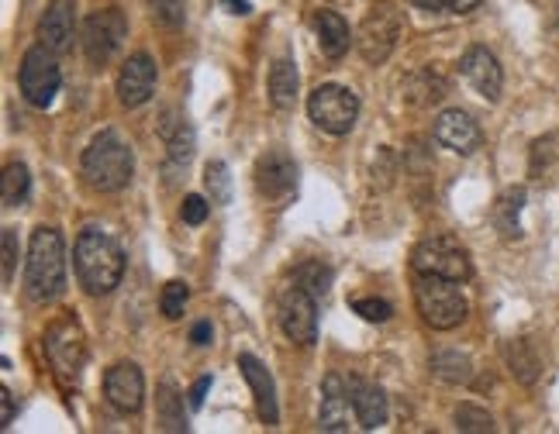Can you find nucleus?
Instances as JSON below:
<instances>
[{
    "mask_svg": "<svg viewBox=\"0 0 559 434\" xmlns=\"http://www.w3.org/2000/svg\"><path fill=\"white\" fill-rule=\"evenodd\" d=\"M156 91V62L145 52H135L124 59V67L118 73V100L124 107H142Z\"/></svg>",
    "mask_w": 559,
    "mask_h": 434,
    "instance_id": "nucleus-15",
    "label": "nucleus"
},
{
    "mask_svg": "<svg viewBox=\"0 0 559 434\" xmlns=\"http://www.w3.org/2000/svg\"><path fill=\"white\" fill-rule=\"evenodd\" d=\"M156 410H159V427L163 431H187V414H183V397L177 394L174 379H163L156 389Z\"/></svg>",
    "mask_w": 559,
    "mask_h": 434,
    "instance_id": "nucleus-25",
    "label": "nucleus"
},
{
    "mask_svg": "<svg viewBox=\"0 0 559 434\" xmlns=\"http://www.w3.org/2000/svg\"><path fill=\"white\" fill-rule=\"evenodd\" d=\"M187 297H190V290H187V284H180V279H174V284H166V287H163V297H159L163 314H166L169 321H177V317L183 314V308H187Z\"/></svg>",
    "mask_w": 559,
    "mask_h": 434,
    "instance_id": "nucleus-31",
    "label": "nucleus"
},
{
    "mask_svg": "<svg viewBox=\"0 0 559 434\" xmlns=\"http://www.w3.org/2000/svg\"><path fill=\"white\" fill-rule=\"evenodd\" d=\"M41 46L52 52H67L76 38V0H49L46 17L38 25Z\"/></svg>",
    "mask_w": 559,
    "mask_h": 434,
    "instance_id": "nucleus-16",
    "label": "nucleus"
},
{
    "mask_svg": "<svg viewBox=\"0 0 559 434\" xmlns=\"http://www.w3.org/2000/svg\"><path fill=\"white\" fill-rule=\"evenodd\" d=\"M104 397L121 414H135L145 400V379L135 362H118L104 373Z\"/></svg>",
    "mask_w": 559,
    "mask_h": 434,
    "instance_id": "nucleus-13",
    "label": "nucleus"
},
{
    "mask_svg": "<svg viewBox=\"0 0 559 434\" xmlns=\"http://www.w3.org/2000/svg\"><path fill=\"white\" fill-rule=\"evenodd\" d=\"M349 389L342 376L329 373L321 383V407H318V427L321 431H349Z\"/></svg>",
    "mask_w": 559,
    "mask_h": 434,
    "instance_id": "nucleus-20",
    "label": "nucleus"
},
{
    "mask_svg": "<svg viewBox=\"0 0 559 434\" xmlns=\"http://www.w3.org/2000/svg\"><path fill=\"white\" fill-rule=\"evenodd\" d=\"M204 186L211 193V204H228L231 201V177L225 162H207L204 169Z\"/></svg>",
    "mask_w": 559,
    "mask_h": 434,
    "instance_id": "nucleus-30",
    "label": "nucleus"
},
{
    "mask_svg": "<svg viewBox=\"0 0 559 434\" xmlns=\"http://www.w3.org/2000/svg\"><path fill=\"white\" fill-rule=\"evenodd\" d=\"M183 221L187 225H204V217H207V201L198 197V193H190V197H183Z\"/></svg>",
    "mask_w": 559,
    "mask_h": 434,
    "instance_id": "nucleus-36",
    "label": "nucleus"
},
{
    "mask_svg": "<svg viewBox=\"0 0 559 434\" xmlns=\"http://www.w3.org/2000/svg\"><path fill=\"white\" fill-rule=\"evenodd\" d=\"M231 8H235V14H249V4H246V0H231Z\"/></svg>",
    "mask_w": 559,
    "mask_h": 434,
    "instance_id": "nucleus-42",
    "label": "nucleus"
},
{
    "mask_svg": "<svg viewBox=\"0 0 559 434\" xmlns=\"http://www.w3.org/2000/svg\"><path fill=\"white\" fill-rule=\"evenodd\" d=\"M156 132L166 142L169 162L174 166H187L193 159V145H198V138H193V128L180 111H163V118L156 121Z\"/></svg>",
    "mask_w": 559,
    "mask_h": 434,
    "instance_id": "nucleus-21",
    "label": "nucleus"
},
{
    "mask_svg": "<svg viewBox=\"0 0 559 434\" xmlns=\"http://www.w3.org/2000/svg\"><path fill=\"white\" fill-rule=\"evenodd\" d=\"M415 4L425 11H442V8H449V0H415Z\"/></svg>",
    "mask_w": 559,
    "mask_h": 434,
    "instance_id": "nucleus-41",
    "label": "nucleus"
},
{
    "mask_svg": "<svg viewBox=\"0 0 559 434\" xmlns=\"http://www.w3.org/2000/svg\"><path fill=\"white\" fill-rule=\"evenodd\" d=\"M207 389H211V376H201L198 383H193V389H190V407H193V410H201V407H204Z\"/></svg>",
    "mask_w": 559,
    "mask_h": 434,
    "instance_id": "nucleus-38",
    "label": "nucleus"
},
{
    "mask_svg": "<svg viewBox=\"0 0 559 434\" xmlns=\"http://www.w3.org/2000/svg\"><path fill=\"white\" fill-rule=\"evenodd\" d=\"M436 142L453 148L456 156H469V152H477L484 135H480V124L473 121L466 111H442L436 118Z\"/></svg>",
    "mask_w": 559,
    "mask_h": 434,
    "instance_id": "nucleus-17",
    "label": "nucleus"
},
{
    "mask_svg": "<svg viewBox=\"0 0 559 434\" xmlns=\"http://www.w3.org/2000/svg\"><path fill=\"white\" fill-rule=\"evenodd\" d=\"M504 359H508V365H511V373L519 376L522 383H535V379H539L543 362H539V355L532 352V345H528L525 338L508 341V345H504Z\"/></svg>",
    "mask_w": 559,
    "mask_h": 434,
    "instance_id": "nucleus-26",
    "label": "nucleus"
},
{
    "mask_svg": "<svg viewBox=\"0 0 559 434\" xmlns=\"http://www.w3.org/2000/svg\"><path fill=\"white\" fill-rule=\"evenodd\" d=\"M297 67L294 59H276L270 67V100L280 111H290L297 100Z\"/></svg>",
    "mask_w": 559,
    "mask_h": 434,
    "instance_id": "nucleus-23",
    "label": "nucleus"
},
{
    "mask_svg": "<svg viewBox=\"0 0 559 434\" xmlns=\"http://www.w3.org/2000/svg\"><path fill=\"white\" fill-rule=\"evenodd\" d=\"M211 338H214L211 321H198V324L190 328V341H193V345H211Z\"/></svg>",
    "mask_w": 559,
    "mask_h": 434,
    "instance_id": "nucleus-39",
    "label": "nucleus"
},
{
    "mask_svg": "<svg viewBox=\"0 0 559 434\" xmlns=\"http://www.w3.org/2000/svg\"><path fill=\"white\" fill-rule=\"evenodd\" d=\"M415 303L425 324H432L436 331H453L466 321V297L460 293L456 279L415 273Z\"/></svg>",
    "mask_w": 559,
    "mask_h": 434,
    "instance_id": "nucleus-4",
    "label": "nucleus"
},
{
    "mask_svg": "<svg viewBox=\"0 0 559 434\" xmlns=\"http://www.w3.org/2000/svg\"><path fill=\"white\" fill-rule=\"evenodd\" d=\"M412 266L415 273L445 276V279H456V284H466L473 273L466 249H460V242H453V238H445V234L425 238L412 255Z\"/></svg>",
    "mask_w": 559,
    "mask_h": 434,
    "instance_id": "nucleus-10",
    "label": "nucleus"
},
{
    "mask_svg": "<svg viewBox=\"0 0 559 434\" xmlns=\"http://www.w3.org/2000/svg\"><path fill=\"white\" fill-rule=\"evenodd\" d=\"M25 287L35 303H52L67 290V245L56 228H35L25 258Z\"/></svg>",
    "mask_w": 559,
    "mask_h": 434,
    "instance_id": "nucleus-2",
    "label": "nucleus"
},
{
    "mask_svg": "<svg viewBox=\"0 0 559 434\" xmlns=\"http://www.w3.org/2000/svg\"><path fill=\"white\" fill-rule=\"evenodd\" d=\"M294 284L300 290H308L311 297H325L332 290V269L325 263H318V258H308V263H300L297 273H294Z\"/></svg>",
    "mask_w": 559,
    "mask_h": 434,
    "instance_id": "nucleus-28",
    "label": "nucleus"
},
{
    "mask_svg": "<svg viewBox=\"0 0 559 434\" xmlns=\"http://www.w3.org/2000/svg\"><path fill=\"white\" fill-rule=\"evenodd\" d=\"M460 73L466 76V83L477 91L484 100H501V86H504V73L498 67V59H493L490 49L484 46H473L463 52L460 59Z\"/></svg>",
    "mask_w": 559,
    "mask_h": 434,
    "instance_id": "nucleus-14",
    "label": "nucleus"
},
{
    "mask_svg": "<svg viewBox=\"0 0 559 434\" xmlns=\"http://www.w3.org/2000/svg\"><path fill=\"white\" fill-rule=\"evenodd\" d=\"M308 118L329 135H349L359 118V97L349 86L325 83L308 97Z\"/></svg>",
    "mask_w": 559,
    "mask_h": 434,
    "instance_id": "nucleus-6",
    "label": "nucleus"
},
{
    "mask_svg": "<svg viewBox=\"0 0 559 434\" xmlns=\"http://www.w3.org/2000/svg\"><path fill=\"white\" fill-rule=\"evenodd\" d=\"M153 11H156V17L163 21L166 28H180L183 17H187L183 0H153Z\"/></svg>",
    "mask_w": 559,
    "mask_h": 434,
    "instance_id": "nucleus-34",
    "label": "nucleus"
},
{
    "mask_svg": "<svg viewBox=\"0 0 559 434\" xmlns=\"http://www.w3.org/2000/svg\"><path fill=\"white\" fill-rule=\"evenodd\" d=\"M128 38V17L118 8H104L94 11L87 21H83V56H87L91 67H107L115 59V52L121 49V41Z\"/></svg>",
    "mask_w": 559,
    "mask_h": 434,
    "instance_id": "nucleus-7",
    "label": "nucleus"
},
{
    "mask_svg": "<svg viewBox=\"0 0 559 434\" xmlns=\"http://www.w3.org/2000/svg\"><path fill=\"white\" fill-rule=\"evenodd\" d=\"M11 421H14V394L4 386L0 389V427H11Z\"/></svg>",
    "mask_w": 559,
    "mask_h": 434,
    "instance_id": "nucleus-37",
    "label": "nucleus"
},
{
    "mask_svg": "<svg viewBox=\"0 0 559 434\" xmlns=\"http://www.w3.org/2000/svg\"><path fill=\"white\" fill-rule=\"evenodd\" d=\"M314 32H318V46L321 52H325L329 59H342L349 52V25H346V17L335 14V11H318L314 14Z\"/></svg>",
    "mask_w": 559,
    "mask_h": 434,
    "instance_id": "nucleus-22",
    "label": "nucleus"
},
{
    "mask_svg": "<svg viewBox=\"0 0 559 434\" xmlns=\"http://www.w3.org/2000/svg\"><path fill=\"white\" fill-rule=\"evenodd\" d=\"M59 83H62V73H59L56 52L46 46L28 49L17 70V86H21V94H25V100L32 107H49L59 94Z\"/></svg>",
    "mask_w": 559,
    "mask_h": 434,
    "instance_id": "nucleus-8",
    "label": "nucleus"
},
{
    "mask_svg": "<svg viewBox=\"0 0 559 434\" xmlns=\"http://www.w3.org/2000/svg\"><path fill=\"white\" fill-rule=\"evenodd\" d=\"M318 297L300 290L297 284L280 297V328L294 345H314L318 341Z\"/></svg>",
    "mask_w": 559,
    "mask_h": 434,
    "instance_id": "nucleus-12",
    "label": "nucleus"
},
{
    "mask_svg": "<svg viewBox=\"0 0 559 434\" xmlns=\"http://www.w3.org/2000/svg\"><path fill=\"white\" fill-rule=\"evenodd\" d=\"M353 311L362 317V321H373V324H383V321H391L394 308L386 300H377V297H356L353 300Z\"/></svg>",
    "mask_w": 559,
    "mask_h": 434,
    "instance_id": "nucleus-33",
    "label": "nucleus"
},
{
    "mask_svg": "<svg viewBox=\"0 0 559 434\" xmlns=\"http://www.w3.org/2000/svg\"><path fill=\"white\" fill-rule=\"evenodd\" d=\"M73 266H76L80 287L91 297H104L121 284L124 252L111 234L87 228V231H80L76 245H73Z\"/></svg>",
    "mask_w": 559,
    "mask_h": 434,
    "instance_id": "nucleus-1",
    "label": "nucleus"
},
{
    "mask_svg": "<svg viewBox=\"0 0 559 434\" xmlns=\"http://www.w3.org/2000/svg\"><path fill=\"white\" fill-rule=\"evenodd\" d=\"M432 373L445 383H466L469 379V359L463 352H453V349H445V352H436L432 355Z\"/></svg>",
    "mask_w": 559,
    "mask_h": 434,
    "instance_id": "nucleus-29",
    "label": "nucleus"
},
{
    "mask_svg": "<svg viewBox=\"0 0 559 434\" xmlns=\"http://www.w3.org/2000/svg\"><path fill=\"white\" fill-rule=\"evenodd\" d=\"M401 28H404L401 11L391 4V0H380V4H373L367 11V17H362V25L356 32L359 56L367 59L370 67H380V62H386V59H391V52L397 49Z\"/></svg>",
    "mask_w": 559,
    "mask_h": 434,
    "instance_id": "nucleus-5",
    "label": "nucleus"
},
{
    "mask_svg": "<svg viewBox=\"0 0 559 434\" xmlns=\"http://www.w3.org/2000/svg\"><path fill=\"white\" fill-rule=\"evenodd\" d=\"M28 193H32L28 166L11 162L4 169V177H0V201H4V207H21V204L28 201Z\"/></svg>",
    "mask_w": 559,
    "mask_h": 434,
    "instance_id": "nucleus-27",
    "label": "nucleus"
},
{
    "mask_svg": "<svg viewBox=\"0 0 559 434\" xmlns=\"http://www.w3.org/2000/svg\"><path fill=\"white\" fill-rule=\"evenodd\" d=\"M255 190L263 193L270 204H287L297 193V162L287 156L284 148H270L255 159Z\"/></svg>",
    "mask_w": 559,
    "mask_h": 434,
    "instance_id": "nucleus-11",
    "label": "nucleus"
},
{
    "mask_svg": "<svg viewBox=\"0 0 559 434\" xmlns=\"http://www.w3.org/2000/svg\"><path fill=\"white\" fill-rule=\"evenodd\" d=\"M477 8H480V0H449V11H456V14H469Z\"/></svg>",
    "mask_w": 559,
    "mask_h": 434,
    "instance_id": "nucleus-40",
    "label": "nucleus"
},
{
    "mask_svg": "<svg viewBox=\"0 0 559 434\" xmlns=\"http://www.w3.org/2000/svg\"><path fill=\"white\" fill-rule=\"evenodd\" d=\"M456 427L460 431H493V418L487 414V410L473 407V403H460L456 407Z\"/></svg>",
    "mask_w": 559,
    "mask_h": 434,
    "instance_id": "nucleus-32",
    "label": "nucleus"
},
{
    "mask_svg": "<svg viewBox=\"0 0 559 434\" xmlns=\"http://www.w3.org/2000/svg\"><path fill=\"white\" fill-rule=\"evenodd\" d=\"M239 369H242V376L252 389V397H255V410H260V421L266 427H276L280 424V403H276V386H273V376L266 373V365L255 359V355H239Z\"/></svg>",
    "mask_w": 559,
    "mask_h": 434,
    "instance_id": "nucleus-19",
    "label": "nucleus"
},
{
    "mask_svg": "<svg viewBox=\"0 0 559 434\" xmlns=\"http://www.w3.org/2000/svg\"><path fill=\"white\" fill-rule=\"evenodd\" d=\"M346 389H349L353 414H356L362 431H377V427L386 424V418H391V407H386V394L377 383H370V379H349Z\"/></svg>",
    "mask_w": 559,
    "mask_h": 434,
    "instance_id": "nucleus-18",
    "label": "nucleus"
},
{
    "mask_svg": "<svg viewBox=\"0 0 559 434\" xmlns=\"http://www.w3.org/2000/svg\"><path fill=\"white\" fill-rule=\"evenodd\" d=\"M46 355L62 383H76V376L83 373V362H87V341H83V331L73 317L56 321L46 331Z\"/></svg>",
    "mask_w": 559,
    "mask_h": 434,
    "instance_id": "nucleus-9",
    "label": "nucleus"
},
{
    "mask_svg": "<svg viewBox=\"0 0 559 434\" xmlns=\"http://www.w3.org/2000/svg\"><path fill=\"white\" fill-rule=\"evenodd\" d=\"M522 207H525V190L511 186L501 193V201L493 204V225L504 238H522Z\"/></svg>",
    "mask_w": 559,
    "mask_h": 434,
    "instance_id": "nucleus-24",
    "label": "nucleus"
},
{
    "mask_svg": "<svg viewBox=\"0 0 559 434\" xmlns=\"http://www.w3.org/2000/svg\"><path fill=\"white\" fill-rule=\"evenodd\" d=\"M83 180H87L94 190L100 193H115V190H124L128 180H132L135 172V156L132 148L121 142L118 132L111 128H104L100 135H94V142L83 148Z\"/></svg>",
    "mask_w": 559,
    "mask_h": 434,
    "instance_id": "nucleus-3",
    "label": "nucleus"
},
{
    "mask_svg": "<svg viewBox=\"0 0 559 434\" xmlns=\"http://www.w3.org/2000/svg\"><path fill=\"white\" fill-rule=\"evenodd\" d=\"M4 287H11V279H14V266H17V234L14 228H4Z\"/></svg>",
    "mask_w": 559,
    "mask_h": 434,
    "instance_id": "nucleus-35",
    "label": "nucleus"
}]
</instances>
